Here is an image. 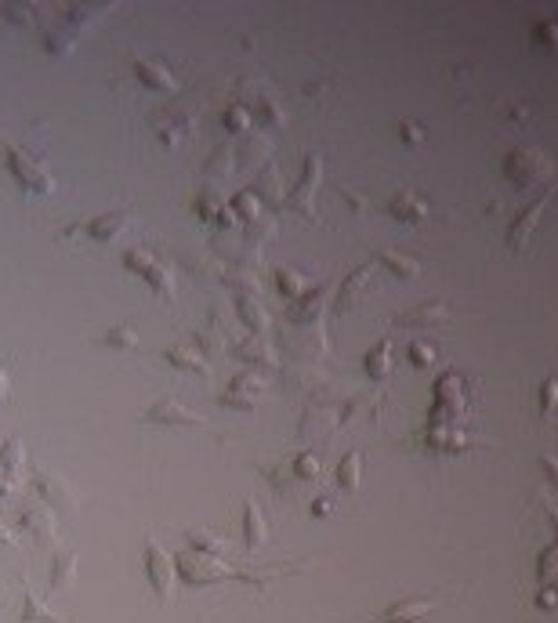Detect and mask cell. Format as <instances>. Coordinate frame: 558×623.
Here are the masks:
<instances>
[{"label":"cell","mask_w":558,"mask_h":623,"mask_svg":"<svg viewBox=\"0 0 558 623\" xmlns=\"http://www.w3.org/2000/svg\"><path fill=\"white\" fill-rule=\"evenodd\" d=\"M124 265L135 272V275H142L149 287L156 291V294H163V298H175V272H171V265H163L152 250H145V247H135V250H127L124 254Z\"/></svg>","instance_id":"cell-1"},{"label":"cell","mask_w":558,"mask_h":623,"mask_svg":"<svg viewBox=\"0 0 558 623\" xmlns=\"http://www.w3.org/2000/svg\"><path fill=\"white\" fill-rule=\"evenodd\" d=\"M145 577H149V587H152V594H156L160 602L171 598V591H175V577H178V570H175V554H167L152 537L145 540Z\"/></svg>","instance_id":"cell-2"},{"label":"cell","mask_w":558,"mask_h":623,"mask_svg":"<svg viewBox=\"0 0 558 623\" xmlns=\"http://www.w3.org/2000/svg\"><path fill=\"white\" fill-rule=\"evenodd\" d=\"M33 486H37L40 500L47 507H54L59 515H73L77 512V493H73V486L62 475H54L47 468H33Z\"/></svg>","instance_id":"cell-3"},{"label":"cell","mask_w":558,"mask_h":623,"mask_svg":"<svg viewBox=\"0 0 558 623\" xmlns=\"http://www.w3.org/2000/svg\"><path fill=\"white\" fill-rule=\"evenodd\" d=\"M4 152H8V171L15 175V182H19L26 193H33V196H47V193L54 189L51 175L40 171V167H37L29 156H22L15 145H4Z\"/></svg>","instance_id":"cell-4"},{"label":"cell","mask_w":558,"mask_h":623,"mask_svg":"<svg viewBox=\"0 0 558 623\" xmlns=\"http://www.w3.org/2000/svg\"><path fill=\"white\" fill-rule=\"evenodd\" d=\"M145 424H171V428H200L203 417L189 406H182L178 399H156L145 414H142Z\"/></svg>","instance_id":"cell-5"},{"label":"cell","mask_w":558,"mask_h":623,"mask_svg":"<svg viewBox=\"0 0 558 623\" xmlns=\"http://www.w3.org/2000/svg\"><path fill=\"white\" fill-rule=\"evenodd\" d=\"M19 529L37 537L40 547H54V519L47 515V507L44 504H29L26 512L19 515Z\"/></svg>","instance_id":"cell-6"},{"label":"cell","mask_w":558,"mask_h":623,"mask_svg":"<svg viewBox=\"0 0 558 623\" xmlns=\"http://www.w3.org/2000/svg\"><path fill=\"white\" fill-rule=\"evenodd\" d=\"M124 229H127V214L124 210H113V214H98L87 225V236L98 240V243H109V240H117Z\"/></svg>","instance_id":"cell-7"},{"label":"cell","mask_w":558,"mask_h":623,"mask_svg":"<svg viewBox=\"0 0 558 623\" xmlns=\"http://www.w3.org/2000/svg\"><path fill=\"white\" fill-rule=\"evenodd\" d=\"M22 612H19V623H62L59 616H54L37 594H33V587H29V580L22 577Z\"/></svg>","instance_id":"cell-8"},{"label":"cell","mask_w":558,"mask_h":623,"mask_svg":"<svg viewBox=\"0 0 558 623\" xmlns=\"http://www.w3.org/2000/svg\"><path fill=\"white\" fill-rule=\"evenodd\" d=\"M77 577V554L73 551H54V562H51V587L54 591H66Z\"/></svg>","instance_id":"cell-9"},{"label":"cell","mask_w":558,"mask_h":623,"mask_svg":"<svg viewBox=\"0 0 558 623\" xmlns=\"http://www.w3.org/2000/svg\"><path fill=\"white\" fill-rule=\"evenodd\" d=\"M243 537H247L250 551H258L265 544V519H261V507L254 500L243 504Z\"/></svg>","instance_id":"cell-10"},{"label":"cell","mask_w":558,"mask_h":623,"mask_svg":"<svg viewBox=\"0 0 558 623\" xmlns=\"http://www.w3.org/2000/svg\"><path fill=\"white\" fill-rule=\"evenodd\" d=\"M135 77H138L149 91H175V80L167 77V70H160V66H152V62H145V59L135 62Z\"/></svg>","instance_id":"cell-11"},{"label":"cell","mask_w":558,"mask_h":623,"mask_svg":"<svg viewBox=\"0 0 558 623\" xmlns=\"http://www.w3.org/2000/svg\"><path fill=\"white\" fill-rule=\"evenodd\" d=\"M26 461V453H22V442L19 439H4V446H0V468H4V475L15 482L19 468Z\"/></svg>","instance_id":"cell-12"},{"label":"cell","mask_w":558,"mask_h":623,"mask_svg":"<svg viewBox=\"0 0 558 623\" xmlns=\"http://www.w3.org/2000/svg\"><path fill=\"white\" fill-rule=\"evenodd\" d=\"M98 345H105V348H120V352H131V348H138V333L124 323V326H113V330H105V337H98Z\"/></svg>","instance_id":"cell-13"},{"label":"cell","mask_w":558,"mask_h":623,"mask_svg":"<svg viewBox=\"0 0 558 623\" xmlns=\"http://www.w3.org/2000/svg\"><path fill=\"white\" fill-rule=\"evenodd\" d=\"M163 359H167V363H175L178 370H200V373H207V370H210V366L203 363V356L189 352L185 345H178V348H167V352H163Z\"/></svg>","instance_id":"cell-14"},{"label":"cell","mask_w":558,"mask_h":623,"mask_svg":"<svg viewBox=\"0 0 558 623\" xmlns=\"http://www.w3.org/2000/svg\"><path fill=\"white\" fill-rule=\"evenodd\" d=\"M431 609V602H403V605H392L384 616H381V623H388V619H396V623H414L417 616H424Z\"/></svg>","instance_id":"cell-15"},{"label":"cell","mask_w":558,"mask_h":623,"mask_svg":"<svg viewBox=\"0 0 558 623\" xmlns=\"http://www.w3.org/2000/svg\"><path fill=\"white\" fill-rule=\"evenodd\" d=\"M338 486L349 489V493H356V486H359V453H349V457L341 461V468H338Z\"/></svg>","instance_id":"cell-16"},{"label":"cell","mask_w":558,"mask_h":623,"mask_svg":"<svg viewBox=\"0 0 558 623\" xmlns=\"http://www.w3.org/2000/svg\"><path fill=\"white\" fill-rule=\"evenodd\" d=\"M221 544L207 533V529H189V551H200V554H214Z\"/></svg>","instance_id":"cell-17"},{"label":"cell","mask_w":558,"mask_h":623,"mask_svg":"<svg viewBox=\"0 0 558 623\" xmlns=\"http://www.w3.org/2000/svg\"><path fill=\"white\" fill-rule=\"evenodd\" d=\"M294 468H298L301 479H316V475H319V461H316V457H305V453L294 461Z\"/></svg>","instance_id":"cell-18"},{"label":"cell","mask_w":558,"mask_h":623,"mask_svg":"<svg viewBox=\"0 0 558 623\" xmlns=\"http://www.w3.org/2000/svg\"><path fill=\"white\" fill-rule=\"evenodd\" d=\"M537 214H540V203H533V207L522 214V225H519V233H515V243H526V233H529V225H533Z\"/></svg>","instance_id":"cell-19"},{"label":"cell","mask_w":558,"mask_h":623,"mask_svg":"<svg viewBox=\"0 0 558 623\" xmlns=\"http://www.w3.org/2000/svg\"><path fill=\"white\" fill-rule=\"evenodd\" d=\"M226 124L233 127V131H243V124H247V117L240 112V105H233V109H226Z\"/></svg>","instance_id":"cell-20"},{"label":"cell","mask_w":558,"mask_h":623,"mask_svg":"<svg viewBox=\"0 0 558 623\" xmlns=\"http://www.w3.org/2000/svg\"><path fill=\"white\" fill-rule=\"evenodd\" d=\"M554 399H558V384H554V381H547V384H544V410H551V406H554Z\"/></svg>","instance_id":"cell-21"},{"label":"cell","mask_w":558,"mask_h":623,"mask_svg":"<svg viewBox=\"0 0 558 623\" xmlns=\"http://www.w3.org/2000/svg\"><path fill=\"white\" fill-rule=\"evenodd\" d=\"M12 486H15V482L4 475V468H0V496H8V493H12Z\"/></svg>","instance_id":"cell-22"},{"label":"cell","mask_w":558,"mask_h":623,"mask_svg":"<svg viewBox=\"0 0 558 623\" xmlns=\"http://www.w3.org/2000/svg\"><path fill=\"white\" fill-rule=\"evenodd\" d=\"M12 544H15L12 529H8V526H0V547H12Z\"/></svg>","instance_id":"cell-23"},{"label":"cell","mask_w":558,"mask_h":623,"mask_svg":"<svg viewBox=\"0 0 558 623\" xmlns=\"http://www.w3.org/2000/svg\"><path fill=\"white\" fill-rule=\"evenodd\" d=\"M312 512H316V515H330V500H316Z\"/></svg>","instance_id":"cell-24"},{"label":"cell","mask_w":558,"mask_h":623,"mask_svg":"<svg viewBox=\"0 0 558 623\" xmlns=\"http://www.w3.org/2000/svg\"><path fill=\"white\" fill-rule=\"evenodd\" d=\"M4 391H8V373H4V366H0V399H4Z\"/></svg>","instance_id":"cell-25"}]
</instances>
